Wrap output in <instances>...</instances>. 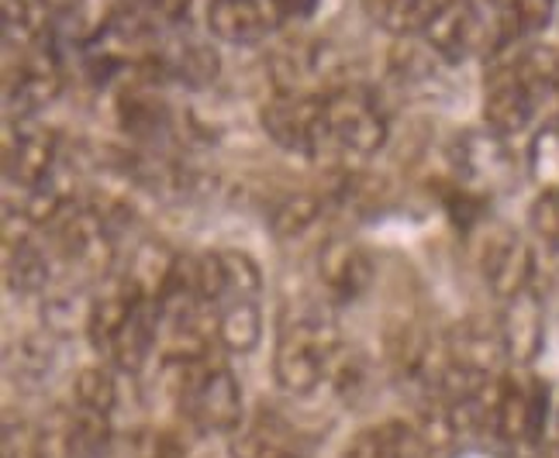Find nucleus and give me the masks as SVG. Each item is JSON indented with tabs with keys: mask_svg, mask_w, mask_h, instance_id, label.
I'll return each mask as SVG.
<instances>
[{
	"mask_svg": "<svg viewBox=\"0 0 559 458\" xmlns=\"http://www.w3.org/2000/svg\"><path fill=\"white\" fill-rule=\"evenodd\" d=\"M442 0H362L367 14L391 35H421Z\"/></svg>",
	"mask_w": 559,
	"mask_h": 458,
	"instance_id": "4be33fe9",
	"label": "nucleus"
},
{
	"mask_svg": "<svg viewBox=\"0 0 559 458\" xmlns=\"http://www.w3.org/2000/svg\"><path fill=\"white\" fill-rule=\"evenodd\" d=\"M535 111H539V104H535V97L528 94L522 76L514 73L511 59L498 56V62H493V70L487 73V83H484V121H487V128L511 138V135H519L522 128L532 124Z\"/></svg>",
	"mask_w": 559,
	"mask_h": 458,
	"instance_id": "1a4fd4ad",
	"label": "nucleus"
},
{
	"mask_svg": "<svg viewBox=\"0 0 559 458\" xmlns=\"http://www.w3.org/2000/svg\"><path fill=\"white\" fill-rule=\"evenodd\" d=\"M318 276L332 300H359L373 282V262L349 238H329L318 252Z\"/></svg>",
	"mask_w": 559,
	"mask_h": 458,
	"instance_id": "f8f14e48",
	"label": "nucleus"
},
{
	"mask_svg": "<svg viewBox=\"0 0 559 458\" xmlns=\"http://www.w3.org/2000/svg\"><path fill=\"white\" fill-rule=\"evenodd\" d=\"M556 431H559V418H556Z\"/></svg>",
	"mask_w": 559,
	"mask_h": 458,
	"instance_id": "473e14b6",
	"label": "nucleus"
},
{
	"mask_svg": "<svg viewBox=\"0 0 559 458\" xmlns=\"http://www.w3.org/2000/svg\"><path fill=\"white\" fill-rule=\"evenodd\" d=\"M56 11L49 0H0V28H4V46L25 52L38 41L52 38Z\"/></svg>",
	"mask_w": 559,
	"mask_h": 458,
	"instance_id": "f3484780",
	"label": "nucleus"
},
{
	"mask_svg": "<svg viewBox=\"0 0 559 458\" xmlns=\"http://www.w3.org/2000/svg\"><path fill=\"white\" fill-rule=\"evenodd\" d=\"M231 455L235 458H300L290 427L280 418H266V413H260L252 424L235 431Z\"/></svg>",
	"mask_w": 559,
	"mask_h": 458,
	"instance_id": "aec40b11",
	"label": "nucleus"
},
{
	"mask_svg": "<svg viewBox=\"0 0 559 458\" xmlns=\"http://www.w3.org/2000/svg\"><path fill=\"white\" fill-rule=\"evenodd\" d=\"M111 442H115L111 413H100L80 403L67 413V455L70 458H104L111 451Z\"/></svg>",
	"mask_w": 559,
	"mask_h": 458,
	"instance_id": "412c9836",
	"label": "nucleus"
},
{
	"mask_svg": "<svg viewBox=\"0 0 559 458\" xmlns=\"http://www.w3.org/2000/svg\"><path fill=\"white\" fill-rule=\"evenodd\" d=\"M115 8L128 11L132 17H139L145 28L163 35L166 28L180 25L183 14L190 11V0H118Z\"/></svg>",
	"mask_w": 559,
	"mask_h": 458,
	"instance_id": "bb28decb",
	"label": "nucleus"
},
{
	"mask_svg": "<svg viewBox=\"0 0 559 458\" xmlns=\"http://www.w3.org/2000/svg\"><path fill=\"white\" fill-rule=\"evenodd\" d=\"M270 28L263 0H211L207 4V32L225 46H260Z\"/></svg>",
	"mask_w": 559,
	"mask_h": 458,
	"instance_id": "4468645a",
	"label": "nucleus"
},
{
	"mask_svg": "<svg viewBox=\"0 0 559 458\" xmlns=\"http://www.w3.org/2000/svg\"><path fill=\"white\" fill-rule=\"evenodd\" d=\"M62 91V65L52 38L17 52V62L4 76V97L11 118H32L49 107Z\"/></svg>",
	"mask_w": 559,
	"mask_h": 458,
	"instance_id": "0eeeda50",
	"label": "nucleus"
},
{
	"mask_svg": "<svg viewBox=\"0 0 559 458\" xmlns=\"http://www.w3.org/2000/svg\"><path fill=\"white\" fill-rule=\"evenodd\" d=\"M528 225L549 249L559 252V190H543L535 196V204L528 210Z\"/></svg>",
	"mask_w": 559,
	"mask_h": 458,
	"instance_id": "c85d7f7f",
	"label": "nucleus"
},
{
	"mask_svg": "<svg viewBox=\"0 0 559 458\" xmlns=\"http://www.w3.org/2000/svg\"><path fill=\"white\" fill-rule=\"evenodd\" d=\"M449 162H453L456 183L484 196L504 193L519 180V159H514L508 138L490 128L463 131L453 142V148H449Z\"/></svg>",
	"mask_w": 559,
	"mask_h": 458,
	"instance_id": "20e7f679",
	"label": "nucleus"
},
{
	"mask_svg": "<svg viewBox=\"0 0 559 458\" xmlns=\"http://www.w3.org/2000/svg\"><path fill=\"white\" fill-rule=\"evenodd\" d=\"M480 269H484V279L487 287L498 293L501 300L522 293L532 287V273H535V255L528 249V242L519 234V231H493L484 245V255H480Z\"/></svg>",
	"mask_w": 559,
	"mask_h": 458,
	"instance_id": "9d476101",
	"label": "nucleus"
},
{
	"mask_svg": "<svg viewBox=\"0 0 559 458\" xmlns=\"http://www.w3.org/2000/svg\"><path fill=\"white\" fill-rule=\"evenodd\" d=\"M260 335L263 324L255 300H231L218 311V345H225L228 352H252L260 345Z\"/></svg>",
	"mask_w": 559,
	"mask_h": 458,
	"instance_id": "5701e85b",
	"label": "nucleus"
},
{
	"mask_svg": "<svg viewBox=\"0 0 559 458\" xmlns=\"http://www.w3.org/2000/svg\"><path fill=\"white\" fill-rule=\"evenodd\" d=\"M498 324H501L504 352H508L511 365L525 369L539 359L543 341H546V308H543V297L532 287L504 300V311H501Z\"/></svg>",
	"mask_w": 559,
	"mask_h": 458,
	"instance_id": "9b49d317",
	"label": "nucleus"
},
{
	"mask_svg": "<svg viewBox=\"0 0 559 458\" xmlns=\"http://www.w3.org/2000/svg\"><path fill=\"white\" fill-rule=\"evenodd\" d=\"M59 156V138L52 128H41L32 118H14L4 142V177L14 186L35 190L52 177Z\"/></svg>",
	"mask_w": 559,
	"mask_h": 458,
	"instance_id": "6e6552de",
	"label": "nucleus"
},
{
	"mask_svg": "<svg viewBox=\"0 0 559 458\" xmlns=\"http://www.w3.org/2000/svg\"><path fill=\"white\" fill-rule=\"evenodd\" d=\"M338 327L321 300H300L280 321L273 373L276 383L287 393H311L321 379L332 376V365L338 359Z\"/></svg>",
	"mask_w": 559,
	"mask_h": 458,
	"instance_id": "f257e3e1",
	"label": "nucleus"
},
{
	"mask_svg": "<svg viewBox=\"0 0 559 458\" xmlns=\"http://www.w3.org/2000/svg\"><path fill=\"white\" fill-rule=\"evenodd\" d=\"M325 111V135H329V156H373L386 145V114L373 91L359 83H338L321 97Z\"/></svg>",
	"mask_w": 559,
	"mask_h": 458,
	"instance_id": "f03ea898",
	"label": "nucleus"
},
{
	"mask_svg": "<svg viewBox=\"0 0 559 458\" xmlns=\"http://www.w3.org/2000/svg\"><path fill=\"white\" fill-rule=\"evenodd\" d=\"M549 393L532 376H501L493 400V434L514 448H532L543 438Z\"/></svg>",
	"mask_w": 559,
	"mask_h": 458,
	"instance_id": "423d86ee",
	"label": "nucleus"
},
{
	"mask_svg": "<svg viewBox=\"0 0 559 458\" xmlns=\"http://www.w3.org/2000/svg\"><path fill=\"white\" fill-rule=\"evenodd\" d=\"M118 118L124 124V131H132L139 138H156L169 124V111L166 104L156 100L153 94H145L142 86H128L118 100Z\"/></svg>",
	"mask_w": 559,
	"mask_h": 458,
	"instance_id": "b1692460",
	"label": "nucleus"
},
{
	"mask_svg": "<svg viewBox=\"0 0 559 458\" xmlns=\"http://www.w3.org/2000/svg\"><path fill=\"white\" fill-rule=\"evenodd\" d=\"M156 338H159V311L153 300L139 297L135 308L128 311L124 324L118 327V335L111 338V345H107L104 352L121 373H139L145 359L153 355Z\"/></svg>",
	"mask_w": 559,
	"mask_h": 458,
	"instance_id": "ddd939ff",
	"label": "nucleus"
},
{
	"mask_svg": "<svg viewBox=\"0 0 559 458\" xmlns=\"http://www.w3.org/2000/svg\"><path fill=\"white\" fill-rule=\"evenodd\" d=\"M49 373V352L38 341H25L17 348V379L25 386L41 383Z\"/></svg>",
	"mask_w": 559,
	"mask_h": 458,
	"instance_id": "c756f323",
	"label": "nucleus"
},
{
	"mask_svg": "<svg viewBox=\"0 0 559 458\" xmlns=\"http://www.w3.org/2000/svg\"><path fill=\"white\" fill-rule=\"evenodd\" d=\"M421 38L428 52H436L449 65H460L473 56H498L493 17L473 0H442Z\"/></svg>",
	"mask_w": 559,
	"mask_h": 458,
	"instance_id": "7ed1b4c3",
	"label": "nucleus"
},
{
	"mask_svg": "<svg viewBox=\"0 0 559 458\" xmlns=\"http://www.w3.org/2000/svg\"><path fill=\"white\" fill-rule=\"evenodd\" d=\"M508 59L535 104H559V46H519Z\"/></svg>",
	"mask_w": 559,
	"mask_h": 458,
	"instance_id": "6ab92c4d",
	"label": "nucleus"
},
{
	"mask_svg": "<svg viewBox=\"0 0 559 458\" xmlns=\"http://www.w3.org/2000/svg\"><path fill=\"white\" fill-rule=\"evenodd\" d=\"M76 403L111 413L118 403V379L107 373V369H83L76 376Z\"/></svg>",
	"mask_w": 559,
	"mask_h": 458,
	"instance_id": "cd10ccee",
	"label": "nucleus"
},
{
	"mask_svg": "<svg viewBox=\"0 0 559 458\" xmlns=\"http://www.w3.org/2000/svg\"><path fill=\"white\" fill-rule=\"evenodd\" d=\"M528 172L543 190H559V118L535 131L528 145Z\"/></svg>",
	"mask_w": 559,
	"mask_h": 458,
	"instance_id": "a878e982",
	"label": "nucleus"
},
{
	"mask_svg": "<svg viewBox=\"0 0 559 458\" xmlns=\"http://www.w3.org/2000/svg\"><path fill=\"white\" fill-rule=\"evenodd\" d=\"M276 21H305L318 11V0H270Z\"/></svg>",
	"mask_w": 559,
	"mask_h": 458,
	"instance_id": "7c9ffc66",
	"label": "nucleus"
},
{
	"mask_svg": "<svg viewBox=\"0 0 559 458\" xmlns=\"http://www.w3.org/2000/svg\"><path fill=\"white\" fill-rule=\"evenodd\" d=\"M346 458H432V445L404 421H383L359 431L346 448Z\"/></svg>",
	"mask_w": 559,
	"mask_h": 458,
	"instance_id": "2eb2a0df",
	"label": "nucleus"
},
{
	"mask_svg": "<svg viewBox=\"0 0 559 458\" xmlns=\"http://www.w3.org/2000/svg\"><path fill=\"white\" fill-rule=\"evenodd\" d=\"M321 97L325 94H276L260 114L266 135L280 148L297 152V156H329Z\"/></svg>",
	"mask_w": 559,
	"mask_h": 458,
	"instance_id": "39448f33",
	"label": "nucleus"
},
{
	"mask_svg": "<svg viewBox=\"0 0 559 458\" xmlns=\"http://www.w3.org/2000/svg\"><path fill=\"white\" fill-rule=\"evenodd\" d=\"M556 14V0H490L493 32H498V56L539 35Z\"/></svg>",
	"mask_w": 559,
	"mask_h": 458,
	"instance_id": "dca6fc26",
	"label": "nucleus"
},
{
	"mask_svg": "<svg viewBox=\"0 0 559 458\" xmlns=\"http://www.w3.org/2000/svg\"><path fill=\"white\" fill-rule=\"evenodd\" d=\"M4 279L14 293H41L49 287V255L35 238L11 234L4 242Z\"/></svg>",
	"mask_w": 559,
	"mask_h": 458,
	"instance_id": "a211bd4d",
	"label": "nucleus"
},
{
	"mask_svg": "<svg viewBox=\"0 0 559 458\" xmlns=\"http://www.w3.org/2000/svg\"><path fill=\"white\" fill-rule=\"evenodd\" d=\"M514 458H535V455L528 448H519V455H514Z\"/></svg>",
	"mask_w": 559,
	"mask_h": 458,
	"instance_id": "2f4dec72",
	"label": "nucleus"
},
{
	"mask_svg": "<svg viewBox=\"0 0 559 458\" xmlns=\"http://www.w3.org/2000/svg\"><path fill=\"white\" fill-rule=\"evenodd\" d=\"M321 217V201L311 193H294V196H284L273 214H270V228L276 238H297V234H305L314 221Z\"/></svg>",
	"mask_w": 559,
	"mask_h": 458,
	"instance_id": "393cba45",
	"label": "nucleus"
}]
</instances>
